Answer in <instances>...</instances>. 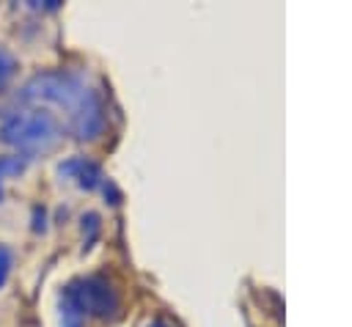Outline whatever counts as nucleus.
Returning <instances> with one entry per match:
<instances>
[{
  "label": "nucleus",
  "mask_w": 352,
  "mask_h": 327,
  "mask_svg": "<svg viewBox=\"0 0 352 327\" xmlns=\"http://www.w3.org/2000/svg\"><path fill=\"white\" fill-rule=\"evenodd\" d=\"M88 88L80 82V77L69 74V71H41L33 74L22 88H19V102L30 104V107H41V102L47 104H58L66 110H77L80 102L85 99Z\"/></svg>",
  "instance_id": "obj_2"
},
{
  "label": "nucleus",
  "mask_w": 352,
  "mask_h": 327,
  "mask_svg": "<svg viewBox=\"0 0 352 327\" xmlns=\"http://www.w3.org/2000/svg\"><path fill=\"white\" fill-rule=\"evenodd\" d=\"M11 250L6 247V245H0V289L6 286V280H8V275H11Z\"/></svg>",
  "instance_id": "obj_7"
},
{
  "label": "nucleus",
  "mask_w": 352,
  "mask_h": 327,
  "mask_svg": "<svg viewBox=\"0 0 352 327\" xmlns=\"http://www.w3.org/2000/svg\"><path fill=\"white\" fill-rule=\"evenodd\" d=\"M25 168H28V159L22 154H6V157H0V201H3V184L11 176H19Z\"/></svg>",
  "instance_id": "obj_5"
},
{
  "label": "nucleus",
  "mask_w": 352,
  "mask_h": 327,
  "mask_svg": "<svg viewBox=\"0 0 352 327\" xmlns=\"http://www.w3.org/2000/svg\"><path fill=\"white\" fill-rule=\"evenodd\" d=\"M58 173L69 176V179H77L82 187H94V181H96V168L91 162H85V159H69V162H63L58 168Z\"/></svg>",
  "instance_id": "obj_4"
},
{
  "label": "nucleus",
  "mask_w": 352,
  "mask_h": 327,
  "mask_svg": "<svg viewBox=\"0 0 352 327\" xmlns=\"http://www.w3.org/2000/svg\"><path fill=\"white\" fill-rule=\"evenodd\" d=\"M0 135L25 159H30V157H41L50 148H55V143L60 140V124L55 113L44 107H19L3 118Z\"/></svg>",
  "instance_id": "obj_1"
},
{
  "label": "nucleus",
  "mask_w": 352,
  "mask_h": 327,
  "mask_svg": "<svg viewBox=\"0 0 352 327\" xmlns=\"http://www.w3.org/2000/svg\"><path fill=\"white\" fill-rule=\"evenodd\" d=\"M14 74H16V58L11 55L8 47L0 44V93L8 88V82L14 80Z\"/></svg>",
  "instance_id": "obj_6"
},
{
  "label": "nucleus",
  "mask_w": 352,
  "mask_h": 327,
  "mask_svg": "<svg viewBox=\"0 0 352 327\" xmlns=\"http://www.w3.org/2000/svg\"><path fill=\"white\" fill-rule=\"evenodd\" d=\"M72 126H74V135L77 137H94L102 126V107H99V99L96 93H85V99L80 102V107L72 113Z\"/></svg>",
  "instance_id": "obj_3"
}]
</instances>
